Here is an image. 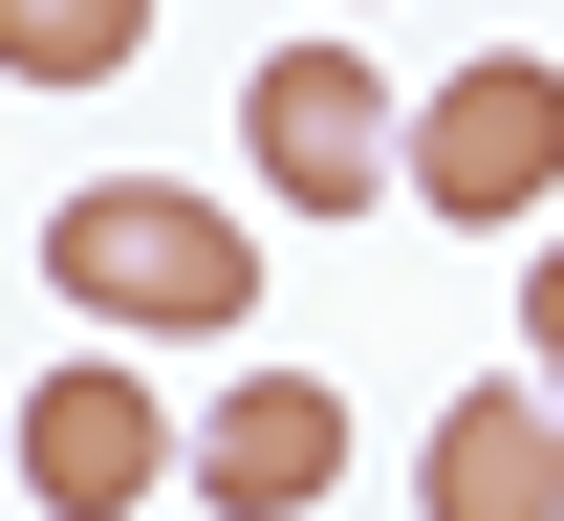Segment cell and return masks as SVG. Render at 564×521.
<instances>
[{"mask_svg":"<svg viewBox=\"0 0 564 521\" xmlns=\"http://www.w3.org/2000/svg\"><path fill=\"white\" fill-rule=\"evenodd\" d=\"M22 478H44V521H131L174 478V413H152L131 348H66V370L22 391Z\"/></svg>","mask_w":564,"mask_h":521,"instance_id":"obj_4","label":"cell"},{"mask_svg":"<svg viewBox=\"0 0 564 521\" xmlns=\"http://www.w3.org/2000/svg\"><path fill=\"white\" fill-rule=\"evenodd\" d=\"M521 348H543V391H564V239L521 261Z\"/></svg>","mask_w":564,"mask_h":521,"instance_id":"obj_8","label":"cell"},{"mask_svg":"<svg viewBox=\"0 0 564 521\" xmlns=\"http://www.w3.org/2000/svg\"><path fill=\"white\" fill-rule=\"evenodd\" d=\"M174 456L217 478V521H304L326 478H348V391H326V370H239Z\"/></svg>","mask_w":564,"mask_h":521,"instance_id":"obj_5","label":"cell"},{"mask_svg":"<svg viewBox=\"0 0 564 521\" xmlns=\"http://www.w3.org/2000/svg\"><path fill=\"white\" fill-rule=\"evenodd\" d=\"M44 283L87 326H131V348H239L261 326V239L217 218L196 174H87L66 218H44Z\"/></svg>","mask_w":564,"mask_h":521,"instance_id":"obj_1","label":"cell"},{"mask_svg":"<svg viewBox=\"0 0 564 521\" xmlns=\"http://www.w3.org/2000/svg\"><path fill=\"white\" fill-rule=\"evenodd\" d=\"M131 44H152V0H0V66L22 87H109Z\"/></svg>","mask_w":564,"mask_h":521,"instance_id":"obj_7","label":"cell"},{"mask_svg":"<svg viewBox=\"0 0 564 521\" xmlns=\"http://www.w3.org/2000/svg\"><path fill=\"white\" fill-rule=\"evenodd\" d=\"M391 174H413L434 218H478V239H521L564 196V66H521V44H499V66H456L413 109V152H391Z\"/></svg>","mask_w":564,"mask_h":521,"instance_id":"obj_2","label":"cell"},{"mask_svg":"<svg viewBox=\"0 0 564 521\" xmlns=\"http://www.w3.org/2000/svg\"><path fill=\"white\" fill-rule=\"evenodd\" d=\"M239 152H261L304 218H369L413 131H391V66H369V44H282V66L239 87Z\"/></svg>","mask_w":564,"mask_h":521,"instance_id":"obj_3","label":"cell"},{"mask_svg":"<svg viewBox=\"0 0 564 521\" xmlns=\"http://www.w3.org/2000/svg\"><path fill=\"white\" fill-rule=\"evenodd\" d=\"M413 500L434 521H564V391L543 370H521V391H456L434 456H413Z\"/></svg>","mask_w":564,"mask_h":521,"instance_id":"obj_6","label":"cell"}]
</instances>
